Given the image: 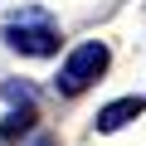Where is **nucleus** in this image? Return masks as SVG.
I'll use <instances>...</instances> for the list:
<instances>
[{"instance_id": "f257e3e1", "label": "nucleus", "mask_w": 146, "mask_h": 146, "mask_svg": "<svg viewBox=\"0 0 146 146\" xmlns=\"http://www.w3.org/2000/svg\"><path fill=\"white\" fill-rule=\"evenodd\" d=\"M107 63H112V49H107L102 39L78 44V49L58 63V73H54V93H58V98H78V93H88L102 73H107Z\"/></svg>"}, {"instance_id": "f03ea898", "label": "nucleus", "mask_w": 146, "mask_h": 146, "mask_svg": "<svg viewBox=\"0 0 146 146\" xmlns=\"http://www.w3.org/2000/svg\"><path fill=\"white\" fill-rule=\"evenodd\" d=\"M0 39H5L15 54L25 58H49L58 54V25L44 15V10H20L5 20V29H0Z\"/></svg>"}, {"instance_id": "7ed1b4c3", "label": "nucleus", "mask_w": 146, "mask_h": 146, "mask_svg": "<svg viewBox=\"0 0 146 146\" xmlns=\"http://www.w3.org/2000/svg\"><path fill=\"white\" fill-rule=\"evenodd\" d=\"M141 112H146V98H136V93H127V98H112L107 107H98V117H93V131L112 136V131L131 127V122H136Z\"/></svg>"}, {"instance_id": "20e7f679", "label": "nucleus", "mask_w": 146, "mask_h": 146, "mask_svg": "<svg viewBox=\"0 0 146 146\" xmlns=\"http://www.w3.org/2000/svg\"><path fill=\"white\" fill-rule=\"evenodd\" d=\"M34 122H39V112H34V107H10V117L0 122V141H15V136L34 131Z\"/></svg>"}, {"instance_id": "39448f33", "label": "nucleus", "mask_w": 146, "mask_h": 146, "mask_svg": "<svg viewBox=\"0 0 146 146\" xmlns=\"http://www.w3.org/2000/svg\"><path fill=\"white\" fill-rule=\"evenodd\" d=\"M0 93H5V102H10V107H34V88H29V83L5 78V83H0Z\"/></svg>"}, {"instance_id": "423d86ee", "label": "nucleus", "mask_w": 146, "mask_h": 146, "mask_svg": "<svg viewBox=\"0 0 146 146\" xmlns=\"http://www.w3.org/2000/svg\"><path fill=\"white\" fill-rule=\"evenodd\" d=\"M29 146H58V136H54V131H39V136H34Z\"/></svg>"}]
</instances>
